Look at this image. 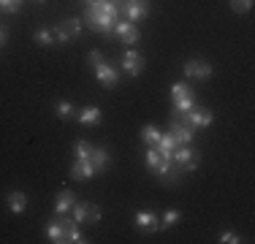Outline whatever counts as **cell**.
<instances>
[{"mask_svg": "<svg viewBox=\"0 0 255 244\" xmlns=\"http://www.w3.org/2000/svg\"><path fill=\"white\" fill-rule=\"evenodd\" d=\"M120 16V5L114 0H95V3H87V14H84V22H87L90 30L95 33H112V27L117 24Z\"/></svg>", "mask_w": 255, "mask_h": 244, "instance_id": "obj_1", "label": "cell"}, {"mask_svg": "<svg viewBox=\"0 0 255 244\" xmlns=\"http://www.w3.org/2000/svg\"><path fill=\"white\" fill-rule=\"evenodd\" d=\"M171 163H177V168L182 171V174H193V171L198 168V163H201V152H196L190 144L177 146V152H174Z\"/></svg>", "mask_w": 255, "mask_h": 244, "instance_id": "obj_2", "label": "cell"}, {"mask_svg": "<svg viewBox=\"0 0 255 244\" xmlns=\"http://www.w3.org/2000/svg\"><path fill=\"white\" fill-rule=\"evenodd\" d=\"M171 98H174V109H177L179 114H187L193 106H196V95L190 93V87H187L185 82H174L171 84Z\"/></svg>", "mask_w": 255, "mask_h": 244, "instance_id": "obj_3", "label": "cell"}, {"mask_svg": "<svg viewBox=\"0 0 255 244\" xmlns=\"http://www.w3.org/2000/svg\"><path fill=\"white\" fill-rule=\"evenodd\" d=\"M52 33H54V41H57V44H68V41H76L79 33H82V19L71 16V19L60 22L57 27L52 30Z\"/></svg>", "mask_w": 255, "mask_h": 244, "instance_id": "obj_4", "label": "cell"}, {"mask_svg": "<svg viewBox=\"0 0 255 244\" xmlns=\"http://www.w3.org/2000/svg\"><path fill=\"white\" fill-rule=\"evenodd\" d=\"M144 163H147V168L155 171L160 179H166V174H168V171H171V166H174L168 157H163L160 152H157V146H149V149L144 152Z\"/></svg>", "mask_w": 255, "mask_h": 244, "instance_id": "obj_5", "label": "cell"}, {"mask_svg": "<svg viewBox=\"0 0 255 244\" xmlns=\"http://www.w3.org/2000/svg\"><path fill=\"white\" fill-rule=\"evenodd\" d=\"M95 79L101 82V87H106V90H114L120 84V71H117V65H112L109 60H103L101 65H95Z\"/></svg>", "mask_w": 255, "mask_h": 244, "instance_id": "obj_6", "label": "cell"}, {"mask_svg": "<svg viewBox=\"0 0 255 244\" xmlns=\"http://www.w3.org/2000/svg\"><path fill=\"white\" fill-rule=\"evenodd\" d=\"M182 122H187V125H190L193 130H201V127H209L212 122H215V114H212L209 109H198V106H193L187 114H182Z\"/></svg>", "mask_w": 255, "mask_h": 244, "instance_id": "obj_7", "label": "cell"}, {"mask_svg": "<svg viewBox=\"0 0 255 244\" xmlns=\"http://www.w3.org/2000/svg\"><path fill=\"white\" fill-rule=\"evenodd\" d=\"M144 54L136 52V49H128V52L123 54V71L128 73V76H141L144 73Z\"/></svg>", "mask_w": 255, "mask_h": 244, "instance_id": "obj_8", "label": "cell"}, {"mask_svg": "<svg viewBox=\"0 0 255 244\" xmlns=\"http://www.w3.org/2000/svg\"><path fill=\"white\" fill-rule=\"evenodd\" d=\"M182 71H185L187 79H196V82H206V79L212 76V65L206 63V60H187V63L182 65Z\"/></svg>", "mask_w": 255, "mask_h": 244, "instance_id": "obj_9", "label": "cell"}, {"mask_svg": "<svg viewBox=\"0 0 255 244\" xmlns=\"http://www.w3.org/2000/svg\"><path fill=\"white\" fill-rule=\"evenodd\" d=\"M133 223H136L138 231H147V234H155V231H163L160 228V220H157L155 212L149 209H138L136 215H133Z\"/></svg>", "mask_w": 255, "mask_h": 244, "instance_id": "obj_10", "label": "cell"}, {"mask_svg": "<svg viewBox=\"0 0 255 244\" xmlns=\"http://www.w3.org/2000/svg\"><path fill=\"white\" fill-rule=\"evenodd\" d=\"M112 33L117 35L123 44H128V46H133V44H138V38H141V33H138V27L133 22H117L112 27Z\"/></svg>", "mask_w": 255, "mask_h": 244, "instance_id": "obj_11", "label": "cell"}, {"mask_svg": "<svg viewBox=\"0 0 255 244\" xmlns=\"http://www.w3.org/2000/svg\"><path fill=\"white\" fill-rule=\"evenodd\" d=\"M168 133L174 136V141H177L179 146H185V144H190L193 138H196V130H193L187 122H182V120H177V122H168Z\"/></svg>", "mask_w": 255, "mask_h": 244, "instance_id": "obj_12", "label": "cell"}, {"mask_svg": "<svg viewBox=\"0 0 255 244\" xmlns=\"http://www.w3.org/2000/svg\"><path fill=\"white\" fill-rule=\"evenodd\" d=\"M149 0H125V14L128 22H141L149 16Z\"/></svg>", "mask_w": 255, "mask_h": 244, "instance_id": "obj_13", "label": "cell"}, {"mask_svg": "<svg viewBox=\"0 0 255 244\" xmlns=\"http://www.w3.org/2000/svg\"><path fill=\"white\" fill-rule=\"evenodd\" d=\"M60 225H63V234H65V244H82V242H87L82 236V231H79V223L74 217H68V215H60Z\"/></svg>", "mask_w": 255, "mask_h": 244, "instance_id": "obj_14", "label": "cell"}, {"mask_svg": "<svg viewBox=\"0 0 255 244\" xmlns=\"http://www.w3.org/2000/svg\"><path fill=\"white\" fill-rule=\"evenodd\" d=\"M95 174H98V171H95V166L90 160H74L71 163V176H74L76 182H87V179H93Z\"/></svg>", "mask_w": 255, "mask_h": 244, "instance_id": "obj_15", "label": "cell"}, {"mask_svg": "<svg viewBox=\"0 0 255 244\" xmlns=\"http://www.w3.org/2000/svg\"><path fill=\"white\" fill-rule=\"evenodd\" d=\"M74 204H76V195L71 193V190H63L57 195V201H54V215H68L71 209H74Z\"/></svg>", "mask_w": 255, "mask_h": 244, "instance_id": "obj_16", "label": "cell"}, {"mask_svg": "<svg viewBox=\"0 0 255 244\" xmlns=\"http://www.w3.org/2000/svg\"><path fill=\"white\" fill-rule=\"evenodd\" d=\"M5 204H8V209L14 212V215H22V212L27 209V195L22 190H11L5 195Z\"/></svg>", "mask_w": 255, "mask_h": 244, "instance_id": "obj_17", "label": "cell"}, {"mask_svg": "<svg viewBox=\"0 0 255 244\" xmlns=\"http://www.w3.org/2000/svg\"><path fill=\"white\" fill-rule=\"evenodd\" d=\"M157 152H160V155L163 157H168V160H171V157H174V152H177V141H174V136H171V133H160V138H157Z\"/></svg>", "mask_w": 255, "mask_h": 244, "instance_id": "obj_18", "label": "cell"}, {"mask_svg": "<svg viewBox=\"0 0 255 244\" xmlns=\"http://www.w3.org/2000/svg\"><path fill=\"white\" fill-rule=\"evenodd\" d=\"M90 163L95 166V171H103L112 163V155H109L106 146H93V152H90Z\"/></svg>", "mask_w": 255, "mask_h": 244, "instance_id": "obj_19", "label": "cell"}, {"mask_svg": "<svg viewBox=\"0 0 255 244\" xmlns=\"http://www.w3.org/2000/svg\"><path fill=\"white\" fill-rule=\"evenodd\" d=\"M76 117H79L82 125H98V122H101V109L98 106H84Z\"/></svg>", "mask_w": 255, "mask_h": 244, "instance_id": "obj_20", "label": "cell"}, {"mask_svg": "<svg viewBox=\"0 0 255 244\" xmlns=\"http://www.w3.org/2000/svg\"><path fill=\"white\" fill-rule=\"evenodd\" d=\"M46 239L52 244H65V234H63V225H60V220H54V223L46 225Z\"/></svg>", "mask_w": 255, "mask_h": 244, "instance_id": "obj_21", "label": "cell"}, {"mask_svg": "<svg viewBox=\"0 0 255 244\" xmlns=\"http://www.w3.org/2000/svg\"><path fill=\"white\" fill-rule=\"evenodd\" d=\"M93 146H95V144L84 141V138L74 141V155H76V160H90V152H93Z\"/></svg>", "mask_w": 255, "mask_h": 244, "instance_id": "obj_22", "label": "cell"}, {"mask_svg": "<svg viewBox=\"0 0 255 244\" xmlns=\"http://www.w3.org/2000/svg\"><path fill=\"white\" fill-rule=\"evenodd\" d=\"M35 44L38 46H57V41H54V33L52 30H35Z\"/></svg>", "mask_w": 255, "mask_h": 244, "instance_id": "obj_23", "label": "cell"}, {"mask_svg": "<svg viewBox=\"0 0 255 244\" xmlns=\"http://www.w3.org/2000/svg\"><path fill=\"white\" fill-rule=\"evenodd\" d=\"M141 138H144V144H147V146H155L157 138H160V130H157L155 125H144L141 127Z\"/></svg>", "mask_w": 255, "mask_h": 244, "instance_id": "obj_24", "label": "cell"}, {"mask_svg": "<svg viewBox=\"0 0 255 244\" xmlns=\"http://www.w3.org/2000/svg\"><path fill=\"white\" fill-rule=\"evenodd\" d=\"M82 215H84V223H98L103 212H101V206H98V204H84Z\"/></svg>", "mask_w": 255, "mask_h": 244, "instance_id": "obj_25", "label": "cell"}, {"mask_svg": "<svg viewBox=\"0 0 255 244\" xmlns=\"http://www.w3.org/2000/svg\"><path fill=\"white\" fill-rule=\"evenodd\" d=\"M54 112H57V117L60 120H71V117H74V103H71V101H57V106H54Z\"/></svg>", "mask_w": 255, "mask_h": 244, "instance_id": "obj_26", "label": "cell"}, {"mask_svg": "<svg viewBox=\"0 0 255 244\" xmlns=\"http://www.w3.org/2000/svg\"><path fill=\"white\" fill-rule=\"evenodd\" d=\"M182 220V212L179 209H168L166 215H163V220H160V228H171V225H177Z\"/></svg>", "mask_w": 255, "mask_h": 244, "instance_id": "obj_27", "label": "cell"}, {"mask_svg": "<svg viewBox=\"0 0 255 244\" xmlns=\"http://www.w3.org/2000/svg\"><path fill=\"white\" fill-rule=\"evenodd\" d=\"M22 3H25V0H0V11L16 14V11H22Z\"/></svg>", "mask_w": 255, "mask_h": 244, "instance_id": "obj_28", "label": "cell"}, {"mask_svg": "<svg viewBox=\"0 0 255 244\" xmlns=\"http://www.w3.org/2000/svg\"><path fill=\"white\" fill-rule=\"evenodd\" d=\"M231 8H234L236 14H247V11L253 8V0H231Z\"/></svg>", "mask_w": 255, "mask_h": 244, "instance_id": "obj_29", "label": "cell"}, {"mask_svg": "<svg viewBox=\"0 0 255 244\" xmlns=\"http://www.w3.org/2000/svg\"><path fill=\"white\" fill-rule=\"evenodd\" d=\"M217 242H223V244H239V242H242V236L236 234V231H223Z\"/></svg>", "mask_w": 255, "mask_h": 244, "instance_id": "obj_30", "label": "cell"}, {"mask_svg": "<svg viewBox=\"0 0 255 244\" xmlns=\"http://www.w3.org/2000/svg\"><path fill=\"white\" fill-rule=\"evenodd\" d=\"M103 60H106V57H103V54L98 52V49H93V52H87V63L93 65V68H95V65H101Z\"/></svg>", "mask_w": 255, "mask_h": 244, "instance_id": "obj_31", "label": "cell"}, {"mask_svg": "<svg viewBox=\"0 0 255 244\" xmlns=\"http://www.w3.org/2000/svg\"><path fill=\"white\" fill-rule=\"evenodd\" d=\"M5 38H8V35H5V30H3V27H0V46L5 44Z\"/></svg>", "mask_w": 255, "mask_h": 244, "instance_id": "obj_32", "label": "cell"}, {"mask_svg": "<svg viewBox=\"0 0 255 244\" xmlns=\"http://www.w3.org/2000/svg\"><path fill=\"white\" fill-rule=\"evenodd\" d=\"M35 3H49V0H35Z\"/></svg>", "mask_w": 255, "mask_h": 244, "instance_id": "obj_33", "label": "cell"}]
</instances>
